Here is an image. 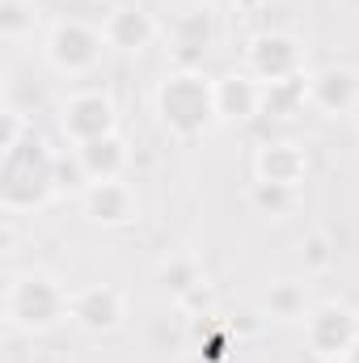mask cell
Wrapping results in <instances>:
<instances>
[{
	"label": "cell",
	"mask_w": 359,
	"mask_h": 363,
	"mask_svg": "<svg viewBox=\"0 0 359 363\" xmlns=\"http://www.w3.org/2000/svg\"><path fill=\"white\" fill-rule=\"evenodd\" d=\"M34 30V9L26 0H0V38H26Z\"/></svg>",
	"instance_id": "obj_20"
},
{
	"label": "cell",
	"mask_w": 359,
	"mask_h": 363,
	"mask_svg": "<svg viewBox=\"0 0 359 363\" xmlns=\"http://www.w3.org/2000/svg\"><path fill=\"white\" fill-rule=\"evenodd\" d=\"M267 313L270 317H283V321H296V317H309V304H304V287L300 283H270L267 291Z\"/></svg>",
	"instance_id": "obj_18"
},
{
	"label": "cell",
	"mask_w": 359,
	"mask_h": 363,
	"mask_svg": "<svg viewBox=\"0 0 359 363\" xmlns=\"http://www.w3.org/2000/svg\"><path fill=\"white\" fill-rule=\"evenodd\" d=\"M47 199H55V152L30 131L17 148L0 157V203L4 211H34Z\"/></svg>",
	"instance_id": "obj_1"
},
{
	"label": "cell",
	"mask_w": 359,
	"mask_h": 363,
	"mask_svg": "<svg viewBox=\"0 0 359 363\" xmlns=\"http://www.w3.org/2000/svg\"><path fill=\"white\" fill-rule=\"evenodd\" d=\"M26 135H30V127H26V114H17V110H4V114H0V157H4L9 148H17Z\"/></svg>",
	"instance_id": "obj_24"
},
{
	"label": "cell",
	"mask_w": 359,
	"mask_h": 363,
	"mask_svg": "<svg viewBox=\"0 0 359 363\" xmlns=\"http://www.w3.org/2000/svg\"><path fill=\"white\" fill-rule=\"evenodd\" d=\"M123 317H127V300L110 283H93V287L72 296V321L89 334H110Z\"/></svg>",
	"instance_id": "obj_9"
},
{
	"label": "cell",
	"mask_w": 359,
	"mask_h": 363,
	"mask_svg": "<svg viewBox=\"0 0 359 363\" xmlns=\"http://www.w3.org/2000/svg\"><path fill=\"white\" fill-rule=\"evenodd\" d=\"M89 186L93 178L77 148L72 152H55V199H85Z\"/></svg>",
	"instance_id": "obj_17"
},
{
	"label": "cell",
	"mask_w": 359,
	"mask_h": 363,
	"mask_svg": "<svg viewBox=\"0 0 359 363\" xmlns=\"http://www.w3.org/2000/svg\"><path fill=\"white\" fill-rule=\"evenodd\" d=\"M309 106H317L321 114H351L359 106V72L351 68H321L309 77Z\"/></svg>",
	"instance_id": "obj_11"
},
{
	"label": "cell",
	"mask_w": 359,
	"mask_h": 363,
	"mask_svg": "<svg viewBox=\"0 0 359 363\" xmlns=\"http://www.w3.org/2000/svg\"><path fill=\"white\" fill-rule=\"evenodd\" d=\"M199 4H207V0H199Z\"/></svg>",
	"instance_id": "obj_29"
},
{
	"label": "cell",
	"mask_w": 359,
	"mask_h": 363,
	"mask_svg": "<svg viewBox=\"0 0 359 363\" xmlns=\"http://www.w3.org/2000/svg\"><path fill=\"white\" fill-rule=\"evenodd\" d=\"M250 60V77L258 85H275V81H292V77H304V47L300 38L292 34H258L245 51Z\"/></svg>",
	"instance_id": "obj_6"
},
{
	"label": "cell",
	"mask_w": 359,
	"mask_h": 363,
	"mask_svg": "<svg viewBox=\"0 0 359 363\" xmlns=\"http://www.w3.org/2000/svg\"><path fill=\"white\" fill-rule=\"evenodd\" d=\"M216 114L224 123H250L263 114V85L250 72H228L216 81Z\"/></svg>",
	"instance_id": "obj_13"
},
{
	"label": "cell",
	"mask_w": 359,
	"mask_h": 363,
	"mask_svg": "<svg viewBox=\"0 0 359 363\" xmlns=\"http://www.w3.org/2000/svg\"><path fill=\"white\" fill-rule=\"evenodd\" d=\"M161 283H165L174 296H186L194 283H203V274H199V267H194L190 258H170V262L161 267Z\"/></svg>",
	"instance_id": "obj_21"
},
{
	"label": "cell",
	"mask_w": 359,
	"mask_h": 363,
	"mask_svg": "<svg viewBox=\"0 0 359 363\" xmlns=\"http://www.w3.org/2000/svg\"><path fill=\"white\" fill-rule=\"evenodd\" d=\"M304 338L317 359H343L359 342V317L347 304H317L304 317Z\"/></svg>",
	"instance_id": "obj_4"
},
{
	"label": "cell",
	"mask_w": 359,
	"mask_h": 363,
	"mask_svg": "<svg viewBox=\"0 0 359 363\" xmlns=\"http://www.w3.org/2000/svg\"><path fill=\"white\" fill-rule=\"evenodd\" d=\"M321 363H351V359H347V355H343V359H321Z\"/></svg>",
	"instance_id": "obj_28"
},
{
	"label": "cell",
	"mask_w": 359,
	"mask_h": 363,
	"mask_svg": "<svg viewBox=\"0 0 359 363\" xmlns=\"http://www.w3.org/2000/svg\"><path fill=\"white\" fill-rule=\"evenodd\" d=\"M101 43H106V34H97L85 21H60L47 38V60L68 77H85L101 60Z\"/></svg>",
	"instance_id": "obj_5"
},
{
	"label": "cell",
	"mask_w": 359,
	"mask_h": 363,
	"mask_svg": "<svg viewBox=\"0 0 359 363\" xmlns=\"http://www.w3.org/2000/svg\"><path fill=\"white\" fill-rule=\"evenodd\" d=\"M233 4H237V9H241V13H258V9H263V4H267V0H233Z\"/></svg>",
	"instance_id": "obj_25"
},
{
	"label": "cell",
	"mask_w": 359,
	"mask_h": 363,
	"mask_svg": "<svg viewBox=\"0 0 359 363\" xmlns=\"http://www.w3.org/2000/svg\"><path fill=\"white\" fill-rule=\"evenodd\" d=\"M182 363H216V359H207V355L199 351V355H186V359H182Z\"/></svg>",
	"instance_id": "obj_26"
},
{
	"label": "cell",
	"mask_w": 359,
	"mask_h": 363,
	"mask_svg": "<svg viewBox=\"0 0 359 363\" xmlns=\"http://www.w3.org/2000/svg\"><path fill=\"white\" fill-rule=\"evenodd\" d=\"M347 359H351V363H359V342L351 347V351H347Z\"/></svg>",
	"instance_id": "obj_27"
},
{
	"label": "cell",
	"mask_w": 359,
	"mask_h": 363,
	"mask_svg": "<svg viewBox=\"0 0 359 363\" xmlns=\"http://www.w3.org/2000/svg\"><path fill=\"white\" fill-rule=\"evenodd\" d=\"M77 152H81L93 182H118L127 161H131V152H127V144L118 135H101V140H89V144H77Z\"/></svg>",
	"instance_id": "obj_15"
},
{
	"label": "cell",
	"mask_w": 359,
	"mask_h": 363,
	"mask_svg": "<svg viewBox=\"0 0 359 363\" xmlns=\"http://www.w3.org/2000/svg\"><path fill=\"white\" fill-rule=\"evenodd\" d=\"M250 203H254V211H263L270 220H283L296 207V190L292 186H275V182H254Z\"/></svg>",
	"instance_id": "obj_19"
},
{
	"label": "cell",
	"mask_w": 359,
	"mask_h": 363,
	"mask_svg": "<svg viewBox=\"0 0 359 363\" xmlns=\"http://www.w3.org/2000/svg\"><path fill=\"white\" fill-rule=\"evenodd\" d=\"M81 203H85V216H89L93 224H101V228H127V224L140 220V199H136V190L123 178L93 182Z\"/></svg>",
	"instance_id": "obj_8"
},
{
	"label": "cell",
	"mask_w": 359,
	"mask_h": 363,
	"mask_svg": "<svg viewBox=\"0 0 359 363\" xmlns=\"http://www.w3.org/2000/svg\"><path fill=\"white\" fill-rule=\"evenodd\" d=\"M157 114H161V127L170 135H178V140L203 135L211 123H220V114H216V81H207L199 68H178L157 89Z\"/></svg>",
	"instance_id": "obj_2"
},
{
	"label": "cell",
	"mask_w": 359,
	"mask_h": 363,
	"mask_svg": "<svg viewBox=\"0 0 359 363\" xmlns=\"http://www.w3.org/2000/svg\"><path fill=\"white\" fill-rule=\"evenodd\" d=\"M300 262H304V271H330V262H334V241H330L326 233H313V237L304 241V250H300Z\"/></svg>",
	"instance_id": "obj_22"
},
{
	"label": "cell",
	"mask_w": 359,
	"mask_h": 363,
	"mask_svg": "<svg viewBox=\"0 0 359 363\" xmlns=\"http://www.w3.org/2000/svg\"><path fill=\"white\" fill-rule=\"evenodd\" d=\"M72 313V300L64 296V287L51 274H21L9 283L4 291V317L13 330L26 334H47L51 325H60Z\"/></svg>",
	"instance_id": "obj_3"
},
{
	"label": "cell",
	"mask_w": 359,
	"mask_h": 363,
	"mask_svg": "<svg viewBox=\"0 0 359 363\" xmlns=\"http://www.w3.org/2000/svg\"><path fill=\"white\" fill-rule=\"evenodd\" d=\"M304 106H309V72L263 85V114H270V118H296Z\"/></svg>",
	"instance_id": "obj_16"
},
{
	"label": "cell",
	"mask_w": 359,
	"mask_h": 363,
	"mask_svg": "<svg viewBox=\"0 0 359 363\" xmlns=\"http://www.w3.org/2000/svg\"><path fill=\"white\" fill-rule=\"evenodd\" d=\"M60 131L72 144H89L101 135H114V101L106 93H72L60 110Z\"/></svg>",
	"instance_id": "obj_7"
},
{
	"label": "cell",
	"mask_w": 359,
	"mask_h": 363,
	"mask_svg": "<svg viewBox=\"0 0 359 363\" xmlns=\"http://www.w3.org/2000/svg\"><path fill=\"white\" fill-rule=\"evenodd\" d=\"M101 34H106V47H114V51H144V47H153V38L161 30H157L153 13H144V9H114L106 17Z\"/></svg>",
	"instance_id": "obj_14"
},
{
	"label": "cell",
	"mask_w": 359,
	"mask_h": 363,
	"mask_svg": "<svg viewBox=\"0 0 359 363\" xmlns=\"http://www.w3.org/2000/svg\"><path fill=\"white\" fill-rule=\"evenodd\" d=\"M254 174H258V182H275V186L300 190V182L309 178V152L300 144H292V140L263 144L258 157H254Z\"/></svg>",
	"instance_id": "obj_12"
},
{
	"label": "cell",
	"mask_w": 359,
	"mask_h": 363,
	"mask_svg": "<svg viewBox=\"0 0 359 363\" xmlns=\"http://www.w3.org/2000/svg\"><path fill=\"white\" fill-rule=\"evenodd\" d=\"M211 304H216V296H211L207 283H194L186 296H178V313L182 317H211Z\"/></svg>",
	"instance_id": "obj_23"
},
{
	"label": "cell",
	"mask_w": 359,
	"mask_h": 363,
	"mask_svg": "<svg viewBox=\"0 0 359 363\" xmlns=\"http://www.w3.org/2000/svg\"><path fill=\"white\" fill-rule=\"evenodd\" d=\"M216 34H220V26H216V13H211L207 4L182 13L178 21H174V34H170V47H174V55H178L182 68L203 64V55L216 47Z\"/></svg>",
	"instance_id": "obj_10"
}]
</instances>
